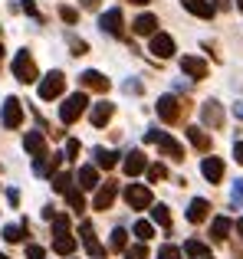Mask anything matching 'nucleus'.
Returning <instances> with one entry per match:
<instances>
[{
	"label": "nucleus",
	"instance_id": "nucleus-1",
	"mask_svg": "<svg viewBox=\"0 0 243 259\" xmlns=\"http://www.w3.org/2000/svg\"><path fill=\"white\" fill-rule=\"evenodd\" d=\"M86 108H89V95L79 89V92H72L69 99L59 105V121H63V125H72V121H79V115H83Z\"/></svg>",
	"mask_w": 243,
	"mask_h": 259
},
{
	"label": "nucleus",
	"instance_id": "nucleus-2",
	"mask_svg": "<svg viewBox=\"0 0 243 259\" xmlns=\"http://www.w3.org/2000/svg\"><path fill=\"white\" fill-rule=\"evenodd\" d=\"M145 141L158 145V151H161V154H168V158H174V161H184V148H181L178 141L171 138V135H165V132H158V128H151V132L145 135Z\"/></svg>",
	"mask_w": 243,
	"mask_h": 259
},
{
	"label": "nucleus",
	"instance_id": "nucleus-3",
	"mask_svg": "<svg viewBox=\"0 0 243 259\" xmlns=\"http://www.w3.org/2000/svg\"><path fill=\"white\" fill-rule=\"evenodd\" d=\"M13 76H17V82H36L39 79V69H36V63H33V56L26 50H20L17 56H13Z\"/></svg>",
	"mask_w": 243,
	"mask_h": 259
},
{
	"label": "nucleus",
	"instance_id": "nucleus-4",
	"mask_svg": "<svg viewBox=\"0 0 243 259\" xmlns=\"http://www.w3.org/2000/svg\"><path fill=\"white\" fill-rule=\"evenodd\" d=\"M63 89H66V76L56 69V72H50V76H43V82H39V99L53 102V99L63 95Z\"/></svg>",
	"mask_w": 243,
	"mask_h": 259
},
{
	"label": "nucleus",
	"instance_id": "nucleus-5",
	"mask_svg": "<svg viewBox=\"0 0 243 259\" xmlns=\"http://www.w3.org/2000/svg\"><path fill=\"white\" fill-rule=\"evenodd\" d=\"M187 108H191L187 102L181 105L174 95H161V99H158V118H161V121H178L181 115L187 112Z\"/></svg>",
	"mask_w": 243,
	"mask_h": 259
},
{
	"label": "nucleus",
	"instance_id": "nucleus-6",
	"mask_svg": "<svg viewBox=\"0 0 243 259\" xmlns=\"http://www.w3.org/2000/svg\"><path fill=\"white\" fill-rule=\"evenodd\" d=\"M125 203L132 210H148L151 207V190H148L145 184H128L125 187Z\"/></svg>",
	"mask_w": 243,
	"mask_h": 259
},
{
	"label": "nucleus",
	"instance_id": "nucleus-7",
	"mask_svg": "<svg viewBox=\"0 0 243 259\" xmlns=\"http://www.w3.org/2000/svg\"><path fill=\"white\" fill-rule=\"evenodd\" d=\"M0 121H4V128H20L23 125V105H20V99H4V112H0Z\"/></svg>",
	"mask_w": 243,
	"mask_h": 259
},
{
	"label": "nucleus",
	"instance_id": "nucleus-8",
	"mask_svg": "<svg viewBox=\"0 0 243 259\" xmlns=\"http://www.w3.org/2000/svg\"><path fill=\"white\" fill-rule=\"evenodd\" d=\"M99 26H102V33H109V36H122L125 17H122V10H118V7H112V10H105L102 17H99Z\"/></svg>",
	"mask_w": 243,
	"mask_h": 259
},
{
	"label": "nucleus",
	"instance_id": "nucleus-9",
	"mask_svg": "<svg viewBox=\"0 0 243 259\" xmlns=\"http://www.w3.org/2000/svg\"><path fill=\"white\" fill-rule=\"evenodd\" d=\"M181 72H184V76H191V79H207L211 66H207L200 56H184V59H181Z\"/></svg>",
	"mask_w": 243,
	"mask_h": 259
},
{
	"label": "nucleus",
	"instance_id": "nucleus-10",
	"mask_svg": "<svg viewBox=\"0 0 243 259\" xmlns=\"http://www.w3.org/2000/svg\"><path fill=\"white\" fill-rule=\"evenodd\" d=\"M151 56H158V59L174 56V39L168 33H151Z\"/></svg>",
	"mask_w": 243,
	"mask_h": 259
},
{
	"label": "nucleus",
	"instance_id": "nucleus-11",
	"mask_svg": "<svg viewBox=\"0 0 243 259\" xmlns=\"http://www.w3.org/2000/svg\"><path fill=\"white\" fill-rule=\"evenodd\" d=\"M23 148H26V154H33V158H46V154H50V148H46V138H43V132H26V138H23Z\"/></svg>",
	"mask_w": 243,
	"mask_h": 259
},
{
	"label": "nucleus",
	"instance_id": "nucleus-12",
	"mask_svg": "<svg viewBox=\"0 0 243 259\" xmlns=\"http://www.w3.org/2000/svg\"><path fill=\"white\" fill-rule=\"evenodd\" d=\"M200 174H204L211 184H220V181H224V161L214 158V154H211V158H204V161H200Z\"/></svg>",
	"mask_w": 243,
	"mask_h": 259
},
{
	"label": "nucleus",
	"instance_id": "nucleus-13",
	"mask_svg": "<svg viewBox=\"0 0 243 259\" xmlns=\"http://www.w3.org/2000/svg\"><path fill=\"white\" fill-rule=\"evenodd\" d=\"M112 112H115V105H112V102H99V105H92V112H89V121L96 128H105L109 125V118H112Z\"/></svg>",
	"mask_w": 243,
	"mask_h": 259
},
{
	"label": "nucleus",
	"instance_id": "nucleus-14",
	"mask_svg": "<svg viewBox=\"0 0 243 259\" xmlns=\"http://www.w3.org/2000/svg\"><path fill=\"white\" fill-rule=\"evenodd\" d=\"M79 85L83 89H96V92H109V79H105L102 72H96V69H86L83 76H79Z\"/></svg>",
	"mask_w": 243,
	"mask_h": 259
},
{
	"label": "nucleus",
	"instance_id": "nucleus-15",
	"mask_svg": "<svg viewBox=\"0 0 243 259\" xmlns=\"http://www.w3.org/2000/svg\"><path fill=\"white\" fill-rule=\"evenodd\" d=\"M122 167H125V174H128V177H138V174H145V167H148V158H145L141 151H132V154H125Z\"/></svg>",
	"mask_w": 243,
	"mask_h": 259
},
{
	"label": "nucleus",
	"instance_id": "nucleus-16",
	"mask_svg": "<svg viewBox=\"0 0 243 259\" xmlns=\"http://www.w3.org/2000/svg\"><path fill=\"white\" fill-rule=\"evenodd\" d=\"M207 217H211V203H207L204 197H194L191 207H187V220L191 223H204Z\"/></svg>",
	"mask_w": 243,
	"mask_h": 259
},
{
	"label": "nucleus",
	"instance_id": "nucleus-17",
	"mask_svg": "<svg viewBox=\"0 0 243 259\" xmlns=\"http://www.w3.org/2000/svg\"><path fill=\"white\" fill-rule=\"evenodd\" d=\"M200 115H204V121H207L211 128H220V125H224V108H220V102H214V99L204 102Z\"/></svg>",
	"mask_w": 243,
	"mask_h": 259
},
{
	"label": "nucleus",
	"instance_id": "nucleus-18",
	"mask_svg": "<svg viewBox=\"0 0 243 259\" xmlns=\"http://www.w3.org/2000/svg\"><path fill=\"white\" fill-rule=\"evenodd\" d=\"M181 4H184V10H191L194 17H200V20H211L214 13V7H211V0H181Z\"/></svg>",
	"mask_w": 243,
	"mask_h": 259
},
{
	"label": "nucleus",
	"instance_id": "nucleus-19",
	"mask_svg": "<svg viewBox=\"0 0 243 259\" xmlns=\"http://www.w3.org/2000/svg\"><path fill=\"white\" fill-rule=\"evenodd\" d=\"M79 233H83V246L89 249L92 256H102V246H99V240H96V230H92V223L86 220L83 227H79Z\"/></svg>",
	"mask_w": 243,
	"mask_h": 259
},
{
	"label": "nucleus",
	"instance_id": "nucleus-20",
	"mask_svg": "<svg viewBox=\"0 0 243 259\" xmlns=\"http://www.w3.org/2000/svg\"><path fill=\"white\" fill-rule=\"evenodd\" d=\"M115 194H118V187L115 184H105V187H99V194H96V210H109L112 203H115Z\"/></svg>",
	"mask_w": 243,
	"mask_h": 259
},
{
	"label": "nucleus",
	"instance_id": "nucleus-21",
	"mask_svg": "<svg viewBox=\"0 0 243 259\" xmlns=\"http://www.w3.org/2000/svg\"><path fill=\"white\" fill-rule=\"evenodd\" d=\"M132 26H135V33H138V36H151V33L158 30V17H154V13H141Z\"/></svg>",
	"mask_w": 243,
	"mask_h": 259
},
{
	"label": "nucleus",
	"instance_id": "nucleus-22",
	"mask_svg": "<svg viewBox=\"0 0 243 259\" xmlns=\"http://www.w3.org/2000/svg\"><path fill=\"white\" fill-rule=\"evenodd\" d=\"M53 253L72 256V253H76V240H72L69 233H56V236H53Z\"/></svg>",
	"mask_w": 243,
	"mask_h": 259
},
{
	"label": "nucleus",
	"instance_id": "nucleus-23",
	"mask_svg": "<svg viewBox=\"0 0 243 259\" xmlns=\"http://www.w3.org/2000/svg\"><path fill=\"white\" fill-rule=\"evenodd\" d=\"M187 138H191V145L197 148V151H211V135H207L204 128L191 125V128H187Z\"/></svg>",
	"mask_w": 243,
	"mask_h": 259
},
{
	"label": "nucleus",
	"instance_id": "nucleus-24",
	"mask_svg": "<svg viewBox=\"0 0 243 259\" xmlns=\"http://www.w3.org/2000/svg\"><path fill=\"white\" fill-rule=\"evenodd\" d=\"M230 230H233L230 217H214V223H211V236H214V240H227Z\"/></svg>",
	"mask_w": 243,
	"mask_h": 259
},
{
	"label": "nucleus",
	"instance_id": "nucleus-25",
	"mask_svg": "<svg viewBox=\"0 0 243 259\" xmlns=\"http://www.w3.org/2000/svg\"><path fill=\"white\" fill-rule=\"evenodd\" d=\"M96 167H105V171H112V167L118 164V154L115 151H109V148H96Z\"/></svg>",
	"mask_w": 243,
	"mask_h": 259
},
{
	"label": "nucleus",
	"instance_id": "nucleus-26",
	"mask_svg": "<svg viewBox=\"0 0 243 259\" xmlns=\"http://www.w3.org/2000/svg\"><path fill=\"white\" fill-rule=\"evenodd\" d=\"M79 187H86V190L99 187V167H92V164L79 167Z\"/></svg>",
	"mask_w": 243,
	"mask_h": 259
},
{
	"label": "nucleus",
	"instance_id": "nucleus-27",
	"mask_svg": "<svg viewBox=\"0 0 243 259\" xmlns=\"http://www.w3.org/2000/svg\"><path fill=\"white\" fill-rule=\"evenodd\" d=\"M181 256H187V259H204V256H211V249H207L200 240H187V243H184V253H181Z\"/></svg>",
	"mask_w": 243,
	"mask_h": 259
},
{
	"label": "nucleus",
	"instance_id": "nucleus-28",
	"mask_svg": "<svg viewBox=\"0 0 243 259\" xmlns=\"http://www.w3.org/2000/svg\"><path fill=\"white\" fill-rule=\"evenodd\" d=\"M151 220L154 223H158V227H171V213H168V207H165V203H158V207H151Z\"/></svg>",
	"mask_w": 243,
	"mask_h": 259
},
{
	"label": "nucleus",
	"instance_id": "nucleus-29",
	"mask_svg": "<svg viewBox=\"0 0 243 259\" xmlns=\"http://www.w3.org/2000/svg\"><path fill=\"white\" fill-rule=\"evenodd\" d=\"M53 190H56V194H66V190H72V174H69V171L56 174V177H53Z\"/></svg>",
	"mask_w": 243,
	"mask_h": 259
},
{
	"label": "nucleus",
	"instance_id": "nucleus-30",
	"mask_svg": "<svg viewBox=\"0 0 243 259\" xmlns=\"http://www.w3.org/2000/svg\"><path fill=\"white\" fill-rule=\"evenodd\" d=\"M135 236H138L141 243H148V240L154 236V223H148V220H138V223H135Z\"/></svg>",
	"mask_w": 243,
	"mask_h": 259
},
{
	"label": "nucleus",
	"instance_id": "nucleus-31",
	"mask_svg": "<svg viewBox=\"0 0 243 259\" xmlns=\"http://www.w3.org/2000/svg\"><path fill=\"white\" fill-rule=\"evenodd\" d=\"M23 233H26V223H23V227H13V223H10V227H4V240L7 243H20V240H23Z\"/></svg>",
	"mask_w": 243,
	"mask_h": 259
},
{
	"label": "nucleus",
	"instance_id": "nucleus-32",
	"mask_svg": "<svg viewBox=\"0 0 243 259\" xmlns=\"http://www.w3.org/2000/svg\"><path fill=\"white\" fill-rule=\"evenodd\" d=\"M66 200H69L72 210H86V197L79 194V190H66Z\"/></svg>",
	"mask_w": 243,
	"mask_h": 259
},
{
	"label": "nucleus",
	"instance_id": "nucleus-33",
	"mask_svg": "<svg viewBox=\"0 0 243 259\" xmlns=\"http://www.w3.org/2000/svg\"><path fill=\"white\" fill-rule=\"evenodd\" d=\"M128 246V233H125V230H112V249H125Z\"/></svg>",
	"mask_w": 243,
	"mask_h": 259
},
{
	"label": "nucleus",
	"instance_id": "nucleus-34",
	"mask_svg": "<svg viewBox=\"0 0 243 259\" xmlns=\"http://www.w3.org/2000/svg\"><path fill=\"white\" fill-rule=\"evenodd\" d=\"M145 171H148V177H151V181H165V177H168V167H165V164H148Z\"/></svg>",
	"mask_w": 243,
	"mask_h": 259
},
{
	"label": "nucleus",
	"instance_id": "nucleus-35",
	"mask_svg": "<svg viewBox=\"0 0 243 259\" xmlns=\"http://www.w3.org/2000/svg\"><path fill=\"white\" fill-rule=\"evenodd\" d=\"M53 227H56V233H69V217L66 213H53Z\"/></svg>",
	"mask_w": 243,
	"mask_h": 259
},
{
	"label": "nucleus",
	"instance_id": "nucleus-36",
	"mask_svg": "<svg viewBox=\"0 0 243 259\" xmlns=\"http://www.w3.org/2000/svg\"><path fill=\"white\" fill-rule=\"evenodd\" d=\"M148 249L141 246V243H135V246H125V259H145Z\"/></svg>",
	"mask_w": 243,
	"mask_h": 259
},
{
	"label": "nucleus",
	"instance_id": "nucleus-37",
	"mask_svg": "<svg viewBox=\"0 0 243 259\" xmlns=\"http://www.w3.org/2000/svg\"><path fill=\"white\" fill-rule=\"evenodd\" d=\"M158 259H184V256H181V249H178V246H171V243H168V246H161V249H158Z\"/></svg>",
	"mask_w": 243,
	"mask_h": 259
},
{
	"label": "nucleus",
	"instance_id": "nucleus-38",
	"mask_svg": "<svg viewBox=\"0 0 243 259\" xmlns=\"http://www.w3.org/2000/svg\"><path fill=\"white\" fill-rule=\"evenodd\" d=\"M26 259H46V249L36 246V243H30V246H26Z\"/></svg>",
	"mask_w": 243,
	"mask_h": 259
},
{
	"label": "nucleus",
	"instance_id": "nucleus-39",
	"mask_svg": "<svg viewBox=\"0 0 243 259\" xmlns=\"http://www.w3.org/2000/svg\"><path fill=\"white\" fill-rule=\"evenodd\" d=\"M59 17H63L66 23H76V20H79V13L72 10V7H59Z\"/></svg>",
	"mask_w": 243,
	"mask_h": 259
},
{
	"label": "nucleus",
	"instance_id": "nucleus-40",
	"mask_svg": "<svg viewBox=\"0 0 243 259\" xmlns=\"http://www.w3.org/2000/svg\"><path fill=\"white\" fill-rule=\"evenodd\" d=\"M76 154H79V141L69 138V141H66V154H63V158H76Z\"/></svg>",
	"mask_w": 243,
	"mask_h": 259
},
{
	"label": "nucleus",
	"instance_id": "nucleus-41",
	"mask_svg": "<svg viewBox=\"0 0 243 259\" xmlns=\"http://www.w3.org/2000/svg\"><path fill=\"white\" fill-rule=\"evenodd\" d=\"M69 46H72V53H76V56H83V53L89 50V46H86L83 39H69Z\"/></svg>",
	"mask_w": 243,
	"mask_h": 259
},
{
	"label": "nucleus",
	"instance_id": "nucleus-42",
	"mask_svg": "<svg viewBox=\"0 0 243 259\" xmlns=\"http://www.w3.org/2000/svg\"><path fill=\"white\" fill-rule=\"evenodd\" d=\"M233 203H243V181H237V187H233Z\"/></svg>",
	"mask_w": 243,
	"mask_h": 259
},
{
	"label": "nucleus",
	"instance_id": "nucleus-43",
	"mask_svg": "<svg viewBox=\"0 0 243 259\" xmlns=\"http://www.w3.org/2000/svg\"><path fill=\"white\" fill-rule=\"evenodd\" d=\"M233 158H237L240 164H243V141H237V145H233Z\"/></svg>",
	"mask_w": 243,
	"mask_h": 259
},
{
	"label": "nucleus",
	"instance_id": "nucleus-44",
	"mask_svg": "<svg viewBox=\"0 0 243 259\" xmlns=\"http://www.w3.org/2000/svg\"><path fill=\"white\" fill-rule=\"evenodd\" d=\"M211 7H214V10H227V7H230V0H211Z\"/></svg>",
	"mask_w": 243,
	"mask_h": 259
},
{
	"label": "nucleus",
	"instance_id": "nucleus-45",
	"mask_svg": "<svg viewBox=\"0 0 243 259\" xmlns=\"http://www.w3.org/2000/svg\"><path fill=\"white\" fill-rule=\"evenodd\" d=\"M7 200H10L13 207H17V203H20V194H17V190H7Z\"/></svg>",
	"mask_w": 243,
	"mask_h": 259
},
{
	"label": "nucleus",
	"instance_id": "nucleus-46",
	"mask_svg": "<svg viewBox=\"0 0 243 259\" xmlns=\"http://www.w3.org/2000/svg\"><path fill=\"white\" fill-rule=\"evenodd\" d=\"M23 10H26V13H33V17H36V4H33V0H23Z\"/></svg>",
	"mask_w": 243,
	"mask_h": 259
},
{
	"label": "nucleus",
	"instance_id": "nucleus-47",
	"mask_svg": "<svg viewBox=\"0 0 243 259\" xmlns=\"http://www.w3.org/2000/svg\"><path fill=\"white\" fill-rule=\"evenodd\" d=\"M83 7H89V10H96V7H99V0H83Z\"/></svg>",
	"mask_w": 243,
	"mask_h": 259
},
{
	"label": "nucleus",
	"instance_id": "nucleus-48",
	"mask_svg": "<svg viewBox=\"0 0 243 259\" xmlns=\"http://www.w3.org/2000/svg\"><path fill=\"white\" fill-rule=\"evenodd\" d=\"M233 112H237L240 118H243V102H237V105H233Z\"/></svg>",
	"mask_w": 243,
	"mask_h": 259
},
{
	"label": "nucleus",
	"instance_id": "nucleus-49",
	"mask_svg": "<svg viewBox=\"0 0 243 259\" xmlns=\"http://www.w3.org/2000/svg\"><path fill=\"white\" fill-rule=\"evenodd\" d=\"M237 233H240V240H243V220H237Z\"/></svg>",
	"mask_w": 243,
	"mask_h": 259
},
{
	"label": "nucleus",
	"instance_id": "nucleus-50",
	"mask_svg": "<svg viewBox=\"0 0 243 259\" xmlns=\"http://www.w3.org/2000/svg\"><path fill=\"white\" fill-rule=\"evenodd\" d=\"M132 4H151V0H132Z\"/></svg>",
	"mask_w": 243,
	"mask_h": 259
},
{
	"label": "nucleus",
	"instance_id": "nucleus-51",
	"mask_svg": "<svg viewBox=\"0 0 243 259\" xmlns=\"http://www.w3.org/2000/svg\"><path fill=\"white\" fill-rule=\"evenodd\" d=\"M0 63H4V46H0Z\"/></svg>",
	"mask_w": 243,
	"mask_h": 259
},
{
	"label": "nucleus",
	"instance_id": "nucleus-52",
	"mask_svg": "<svg viewBox=\"0 0 243 259\" xmlns=\"http://www.w3.org/2000/svg\"><path fill=\"white\" fill-rule=\"evenodd\" d=\"M237 7H240V10H243V0H237Z\"/></svg>",
	"mask_w": 243,
	"mask_h": 259
},
{
	"label": "nucleus",
	"instance_id": "nucleus-53",
	"mask_svg": "<svg viewBox=\"0 0 243 259\" xmlns=\"http://www.w3.org/2000/svg\"><path fill=\"white\" fill-rule=\"evenodd\" d=\"M204 259H214V256H204Z\"/></svg>",
	"mask_w": 243,
	"mask_h": 259
},
{
	"label": "nucleus",
	"instance_id": "nucleus-54",
	"mask_svg": "<svg viewBox=\"0 0 243 259\" xmlns=\"http://www.w3.org/2000/svg\"><path fill=\"white\" fill-rule=\"evenodd\" d=\"M0 259H4V256H0Z\"/></svg>",
	"mask_w": 243,
	"mask_h": 259
}]
</instances>
